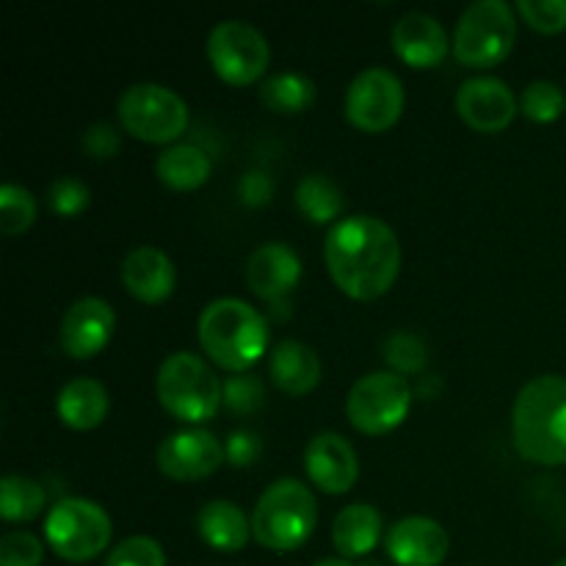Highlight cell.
Segmentation results:
<instances>
[{"label": "cell", "mask_w": 566, "mask_h": 566, "mask_svg": "<svg viewBox=\"0 0 566 566\" xmlns=\"http://www.w3.org/2000/svg\"><path fill=\"white\" fill-rule=\"evenodd\" d=\"M403 111V86L385 66L359 72L346 92V116L365 133H381L398 122Z\"/></svg>", "instance_id": "11"}, {"label": "cell", "mask_w": 566, "mask_h": 566, "mask_svg": "<svg viewBox=\"0 0 566 566\" xmlns=\"http://www.w3.org/2000/svg\"><path fill=\"white\" fill-rule=\"evenodd\" d=\"M199 346L224 370H247L269 346L265 321L241 298H216L202 310L197 324Z\"/></svg>", "instance_id": "3"}, {"label": "cell", "mask_w": 566, "mask_h": 566, "mask_svg": "<svg viewBox=\"0 0 566 566\" xmlns=\"http://www.w3.org/2000/svg\"><path fill=\"white\" fill-rule=\"evenodd\" d=\"M44 486L25 475H6L0 481V517L6 523H28L44 512Z\"/></svg>", "instance_id": "27"}, {"label": "cell", "mask_w": 566, "mask_h": 566, "mask_svg": "<svg viewBox=\"0 0 566 566\" xmlns=\"http://www.w3.org/2000/svg\"><path fill=\"white\" fill-rule=\"evenodd\" d=\"M304 468L310 481L329 495H343L359 475L357 451L352 442L335 431H321L304 448Z\"/></svg>", "instance_id": "14"}, {"label": "cell", "mask_w": 566, "mask_h": 566, "mask_svg": "<svg viewBox=\"0 0 566 566\" xmlns=\"http://www.w3.org/2000/svg\"><path fill=\"white\" fill-rule=\"evenodd\" d=\"M298 280H302V260L287 243L269 241L249 254L247 282L254 296L276 302L287 296Z\"/></svg>", "instance_id": "17"}, {"label": "cell", "mask_w": 566, "mask_h": 566, "mask_svg": "<svg viewBox=\"0 0 566 566\" xmlns=\"http://www.w3.org/2000/svg\"><path fill=\"white\" fill-rule=\"evenodd\" d=\"M108 415V392L97 379H72L61 387L59 392V418L64 420L70 429L88 431L97 429Z\"/></svg>", "instance_id": "22"}, {"label": "cell", "mask_w": 566, "mask_h": 566, "mask_svg": "<svg viewBox=\"0 0 566 566\" xmlns=\"http://www.w3.org/2000/svg\"><path fill=\"white\" fill-rule=\"evenodd\" d=\"M227 448L208 429H186L166 437L158 448L160 473L175 481H199L221 468Z\"/></svg>", "instance_id": "12"}, {"label": "cell", "mask_w": 566, "mask_h": 566, "mask_svg": "<svg viewBox=\"0 0 566 566\" xmlns=\"http://www.w3.org/2000/svg\"><path fill=\"white\" fill-rule=\"evenodd\" d=\"M520 111L534 122H556L566 111V94L558 83L534 81L523 88Z\"/></svg>", "instance_id": "29"}, {"label": "cell", "mask_w": 566, "mask_h": 566, "mask_svg": "<svg viewBox=\"0 0 566 566\" xmlns=\"http://www.w3.org/2000/svg\"><path fill=\"white\" fill-rule=\"evenodd\" d=\"M517 11L542 33H558L566 28V0H520Z\"/></svg>", "instance_id": "33"}, {"label": "cell", "mask_w": 566, "mask_h": 566, "mask_svg": "<svg viewBox=\"0 0 566 566\" xmlns=\"http://www.w3.org/2000/svg\"><path fill=\"white\" fill-rule=\"evenodd\" d=\"M44 547L28 531H11L0 539V566H42Z\"/></svg>", "instance_id": "32"}, {"label": "cell", "mask_w": 566, "mask_h": 566, "mask_svg": "<svg viewBox=\"0 0 566 566\" xmlns=\"http://www.w3.org/2000/svg\"><path fill=\"white\" fill-rule=\"evenodd\" d=\"M235 387H241L238 385V381H230V392H235ZM249 390H258V381H252V379H243V409H249V403H247V396H249ZM227 401H230V407H241V396H227Z\"/></svg>", "instance_id": "36"}, {"label": "cell", "mask_w": 566, "mask_h": 566, "mask_svg": "<svg viewBox=\"0 0 566 566\" xmlns=\"http://www.w3.org/2000/svg\"><path fill=\"white\" fill-rule=\"evenodd\" d=\"M326 269L346 296L370 302L387 293L401 271L396 232L374 216H348L326 235Z\"/></svg>", "instance_id": "1"}, {"label": "cell", "mask_w": 566, "mask_h": 566, "mask_svg": "<svg viewBox=\"0 0 566 566\" xmlns=\"http://www.w3.org/2000/svg\"><path fill=\"white\" fill-rule=\"evenodd\" d=\"M269 374L271 381L287 396H307L321 381V359L315 348L304 346V343L282 340L271 352Z\"/></svg>", "instance_id": "20"}, {"label": "cell", "mask_w": 566, "mask_h": 566, "mask_svg": "<svg viewBox=\"0 0 566 566\" xmlns=\"http://www.w3.org/2000/svg\"><path fill=\"white\" fill-rule=\"evenodd\" d=\"M385 359L392 368H398V374H415L426 363L423 343L415 335H409V332H396L385 343Z\"/></svg>", "instance_id": "34"}, {"label": "cell", "mask_w": 566, "mask_h": 566, "mask_svg": "<svg viewBox=\"0 0 566 566\" xmlns=\"http://www.w3.org/2000/svg\"><path fill=\"white\" fill-rule=\"evenodd\" d=\"M122 282L144 304H158L171 296L177 282L175 263L158 247H138L122 263Z\"/></svg>", "instance_id": "19"}, {"label": "cell", "mask_w": 566, "mask_h": 566, "mask_svg": "<svg viewBox=\"0 0 566 566\" xmlns=\"http://www.w3.org/2000/svg\"><path fill=\"white\" fill-rule=\"evenodd\" d=\"M92 202V191L81 177H59L48 188V205L59 216H77Z\"/></svg>", "instance_id": "31"}, {"label": "cell", "mask_w": 566, "mask_h": 566, "mask_svg": "<svg viewBox=\"0 0 566 566\" xmlns=\"http://www.w3.org/2000/svg\"><path fill=\"white\" fill-rule=\"evenodd\" d=\"M111 517L99 503L86 497H64L44 520V539L50 551L66 562H88L111 542Z\"/></svg>", "instance_id": "7"}, {"label": "cell", "mask_w": 566, "mask_h": 566, "mask_svg": "<svg viewBox=\"0 0 566 566\" xmlns=\"http://www.w3.org/2000/svg\"><path fill=\"white\" fill-rule=\"evenodd\" d=\"M412 407V390L401 374L376 370L354 381L346 401V415L363 434H387L403 423Z\"/></svg>", "instance_id": "9"}, {"label": "cell", "mask_w": 566, "mask_h": 566, "mask_svg": "<svg viewBox=\"0 0 566 566\" xmlns=\"http://www.w3.org/2000/svg\"><path fill=\"white\" fill-rule=\"evenodd\" d=\"M36 221V199L28 188L17 182H6L0 188V232L3 235H20Z\"/></svg>", "instance_id": "28"}, {"label": "cell", "mask_w": 566, "mask_h": 566, "mask_svg": "<svg viewBox=\"0 0 566 566\" xmlns=\"http://www.w3.org/2000/svg\"><path fill=\"white\" fill-rule=\"evenodd\" d=\"M105 566H166V556L164 547L149 536H130L108 553Z\"/></svg>", "instance_id": "30"}, {"label": "cell", "mask_w": 566, "mask_h": 566, "mask_svg": "<svg viewBox=\"0 0 566 566\" xmlns=\"http://www.w3.org/2000/svg\"><path fill=\"white\" fill-rule=\"evenodd\" d=\"M116 315L108 302L97 296H83L61 318V348L72 359H88L108 346L114 335Z\"/></svg>", "instance_id": "13"}, {"label": "cell", "mask_w": 566, "mask_h": 566, "mask_svg": "<svg viewBox=\"0 0 566 566\" xmlns=\"http://www.w3.org/2000/svg\"><path fill=\"white\" fill-rule=\"evenodd\" d=\"M512 437L528 462L566 464V376L531 379L514 398Z\"/></svg>", "instance_id": "2"}, {"label": "cell", "mask_w": 566, "mask_h": 566, "mask_svg": "<svg viewBox=\"0 0 566 566\" xmlns=\"http://www.w3.org/2000/svg\"><path fill=\"white\" fill-rule=\"evenodd\" d=\"M457 111L473 130L497 133L517 114V99L501 77H470L457 92Z\"/></svg>", "instance_id": "15"}, {"label": "cell", "mask_w": 566, "mask_h": 566, "mask_svg": "<svg viewBox=\"0 0 566 566\" xmlns=\"http://www.w3.org/2000/svg\"><path fill=\"white\" fill-rule=\"evenodd\" d=\"M381 514L368 503L346 506L332 525V542L346 558H363L379 545Z\"/></svg>", "instance_id": "23"}, {"label": "cell", "mask_w": 566, "mask_h": 566, "mask_svg": "<svg viewBox=\"0 0 566 566\" xmlns=\"http://www.w3.org/2000/svg\"><path fill=\"white\" fill-rule=\"evenodd\" d=\"M318 523V503L310 486L280 479L260 495L252 514V536L274 553H291L307 542Z\"/></svg>", "instance_id": "4"}, {"label": "cell", "mask_w": 566, "mask_h": 566, "mask_svg": "<svg viewBox=\"0 0 566 566\" xmlns=\"http://www.w3.org/2000/svg\"><path fill=\"white\" fill-rule=\"evenodd\" d=\"M260 99L276 114H298L315 99V83L298 72H276L260 86Z\"/></svg>", "instance_id": "26"}, {"label": "cell", "mask_w": 566, "mask_h": 566, "mask_svg": "<svg viewBox=\"0 0 566 566\" xmlns=\"http://www.w3.org/2000/svg\"><path fill=\"white\" fill-rule=\"evenodd\" d=\"M210 171H213L210 155L193 144H175L155 160V175L175 191H193V188L205 186Z\"/></svg>", "instance_id": "24"}, {"label": "cell", "mask_w": 566, "mask_h": 566, "mask_svg": "<svg viewBox=\"0 0 566 566\" xmlns=\"http://www.w3.org/2000/svg\"><path fill=\"white\" fill-rule=\"evenodd\" d=\"M517 36L512 6L503 0H475L462 11L453 31V53L464 66H492L503 61Z\"/></svg>", "instance_id": "6"}, {"label": "cell", "mask_w": 566, "mask_h": 566, "mask_svg": "<svg viewBox=\"0 0 566 566\" xmlns=\"http://www.w3.org/2000/svg\"><path fill=\"white\" fill-rule=\"evenodd\" d=\"M197 531L213 551L238 553L252 536V520L232 501H210L199 509Z\"/></svg>", "instance_id": "21"}, {"label": "cell", "mask_w": 566, "mask_h": 566, "mask_svg": "<svg viewBox=\"0 0 566 566\" xmlns=\"http://www.w3.org/2000/svg\"><path fill=\"white\" fill-rule=\"evenodd\" d=\"M119 122L142 142L166 144L182 136L188 127V108L180 94L160 83H136L119 97Z\"/></svg>", "instance_id": "8"}, {"label": "cell", "mask_w": 566, "mask_h": 566, "mask_svg": "<svg viewBox=\"0 0 566 566\" xmlns=\"http://www.w3.org/2000/svg\"><path fill=\"white\" fill-rule=\"evenodd\" d=\"M155 390L166 412L186 423L210 420L221 403L219 376L191 352L169 354L160 363Z\"/></svg>", "instance_id": "5"}, {"label": "cell", "mask_w": 566, "mask_h": 566, "mask_svg": "<svg viewBox=\"0 0 566 566\" xmlns=\"http://www.w3.org/2000/svg\"><path fill=\"white\" fill-rule=\"evenodd\" d=\"M296 205L310 221L326 224V221H335L340 216L343 191L329 175L313 171V175L302 177V182L296 186Z\"/></svg>", "instance_id": "25"}, {"label": "cell", "mask_w": 566, "mask_h": 566, "mask_svg": "<svg viewBox=\"0 0 566 566\" xmlns=\"http://www.w3.org/2000/svg\"><path fill=\"white\" fill-rule=\"evenodd\" d=\"M119 133L111 125H105V122H97V125H92L83 133V147H86L88 155H94L99 160L114 158L119 153Z\"/></svg>", "instance_id": "35"}, {"label": "cell", "mask_w": 566, "mask_h": 566, "mask_svg": "<svg viewBox=\"0 0 566 566\" xmlns=\"http://www.w3.org/2000/svg\"><path fill=\"white\" fill-rule=\"evenodd\" d=\"M387 553L398 566H440L448 556V531L431 517H403L387 531Z\"/></svg>", "instance_id": "16"}, {"label": "cell", "mask_w": 566, "mask_h": 566, "mask_svg": "<svg viewBox=\"0 0 566 566\" xmlns=\"http://www.w3.org/2000/svg\"><path fill=\"white\" fill-rule=\"evenodd\" d=\"M392 50L415 70H429L446 59L448 33L437 17L409 11L392 25Z\"/></svg>", "instance_id": "18"}, {"label": "cell", "mask_w": 566, "mask_h": 566, "mask_svg": "<svg viewBox=\"0 0 566 566\" xmlns=\"http://www.w3.org/2000/svg\"><path fill=\"white\" fill-rule=\"evenodd\" d=\"M553 566H566V558H562V562H556Z\"/></svg>", "instance_id": "38"}, {"label": "cell", "mask_w": 566, "mask_h": 566, "mask_svg": "<svg viewBox=\"0 0 566 566\" xmlns=\"http://www.w3.org/2000/svg\"><path fill=\"white\" fill-rule=\"evenodd\" d=\"M315 566H363V564H352V562H346V558H326V562H321Z\"/></svg>", "instance_id": "37"}, {"label": "cell", "mask_w": 566, "mask_h": 566, "mask_svg": "<svg viewBox=\"0 0 566 566\" xmlns=\"http://www.w3.org/2000/svg\"><path fill=\"white\" fill-rule=\"evenodd\" d=\"M208 59L221 81L232 86H247L263 77L271 50L254 25L243 20H224L210 31Z\"/></svg>", "instance_id": "10"}]
</instances>
